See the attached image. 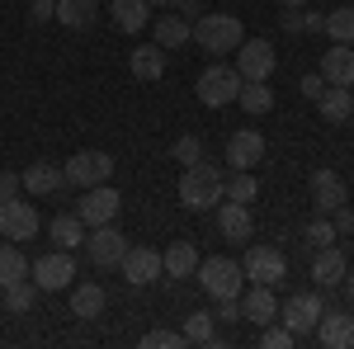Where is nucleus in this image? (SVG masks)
Listing matches in <instances>:
<instances>
[{"label": "nucleus", "mask_w": 354, "mask_h": 349, "mask_svg": "<svg viewBox=\"0 0 354 349\" xmlns=\"http://www.w3.org/2000/svg\"><path fill=\"white\" fill-rule=\"evenodd\" d=\"M180 203L189 208V213H208V208H218L222 203V170L218 165H185V175H180Z\"/></svg>", "instance_id": "1"}, {"label": "nucleus", "mask_w": 354, "mask_h": 349, "mask_svg": "<svg viewBox=\"0 0 354 349\" xmlns=\"http://www.w3.org/2000/svg\"><path fill=\"white\" fill-rule=\"evenodd\" d=\"M194 279H198V288L208 297H241V288H245V269H241V260H232V255H208V260H198Z\"/></svg>", "instance_id": "2"}, {"label": "nucleus", "mask_w": 354, "mask_h": 349, "mask_svg": "<svg viewBox=\"0 0 354 349\" xmlns=\"http://www.w3.org/2000/svg\"><path fill=\"white\" fill-rule=\"evenodd\" d=\"M241 38H245V28H241L236 15H198V19H194V43H198L203 53H213V57L236 53Z\"/></svg>", "instance_id": "3"}, {"label": "nucleus", "mask_w": 354, "mask_h": 349, "mask_svg": "<svg viewBox=\"0 0 354 349\" xmlns=\"http://www.w3.org/2000/svg\"><path fill=\"white\" fill-rule=\"evenodd\" d=\"M194 90H198V100H203L208 109H227L236 95H241V71H236V66H227V62H213V66L198 76Z\"/></svg>", "instance_id": "4"}, {"label": "nucleus", "mask_w": 354, "mask_h": 349, "mask_svg": "<svg viewBox=\"0 0 354 349\" xmlns=\"http://www.w3.org/2000/svg\"><path fill=\"white\" fill-rule=\"evenodd\" d=\"M322 312H326L322 293H293L288 302H279V326H288L293 340H307L322 321Z\"/></svg>", "instance_id": "5"}, {"label": "nucleus", "mask_w": 354, "mask_h": 349, "mask_svg": "<svg viewBox=\"0 0 354 349\" xmlns=\"http://www.w3.org/2000/svg\"><path fill=\"white\" fill-rule=\"evenodd\" d=\"M28 274H33L38 293H62L76 283V260H71V250H53V255H38L28 265Z\"/></svg>", "instance_id": "6"}, {"label": "nucleus", "mask_w": 354, "mask_h": 349, "mask_svg": "<svg viewBox=\"0 0 354 349\" xmlns=\"http://www.w3.org/2000/svg\"><path fill=\"white\" fill-rule=\"evenodd\" d=\"M62 170H66V185L95 189V185H109L113 180V156L109 151H76Z\"/></svg>", "instance_id": "7"}, {"label": "nucleus", "mask_w": 354, "mask_h": 349, "mask_svg": "<svg viewBox=\"0 0 354 349\" xmlns=\"http://www.w3.org/2000/svg\"><path fill=\"white\" fill-rule=\"evenodd\" d=\"M85 255H90V265H100V269H118V260L128 255V236H123L113 222L90 227V232H85Z\"/></svg>", "instance_id": "8"}, {"label": "nucleus", "mask_w": 354, "mask_h": 349, "mask_svg": "<svg viewBox=\"0 0 354 349\" xmlns=\"http://www.w3.org/2000/svg\"><path fill=\"white\" fill-rule=\"evenodd\" d=\"M0 236L5 241H33L38 236V208L24 203L19 194L0 203Z\"/></svg>", "instance_id": "9"}, {"label": "nucleus", "mask_w": 354, "mask_h": 349, "mask_svg": "<svg viewBox=\"0 0 354 349\" xmlns=\"http://www.w3.org/2000/svg\"><path fill=\"white\" fill-rule=\"evenodd\" d=\"M274 66H279V53H274L265 38H241V48H236V71H241V81H270Z\"/></svg>", "instance_id": "10"}, {"label": "nucleus", "mask_w": 354, "mask_h": 349, "mask_svg": "<svg viewBox=\"0 0 354 349\" xmlns=\"http://www.w3.org/2000/svg\"><path fill=\"white\" fill-rule=\"evenodd\" d=\"M118 208H123L118 189H113V185H95V189H85V194H81L76 217H81L85 227H104V222H113V217H118Z\"/></svg>", "instance_id": "11"}, {"label": "nucleus", "mask_w": 354, "mask_h": 349, "mask_svg": "<svg viewBox=\"0 0 354 349\" xmlns=\"http://www.w3.org/2000/svg\"><path fill=\"white\" fill-rule=\"evenodd\" d=\"M241 269H245V283H270L274 288V283L288 274V260H283V250H274V245H250Z\"/></svg>", "instance_id": "12"}, {"label": "nucleus", "mask_w": 354, "mask_h": 349, "mask_svg": "<svg viewBox=\"0 0 354 349\" xmlns=\"http://www.w3.org/2000/svg\"><path fill=\"white\" fill-rule=\"evenodd\" d=\"M123 269V279L133 283V288H147L151 279H161L165 265H161V250H151V245H128V255L118 260Z\"/></svg>", "instance_id": "13"}, {"label": "nucleus", "mask_w": 354, "mask_h": 349, "mask_svg": "<svg viewBox=\"0 0 354 349\" xmlns=\"http://www.w3.org/2000/svg\"><path fill=\"white\" fill-rule=\"evenodd\" d=\"M312 208L322 217H330L340 203H350V189H345V180L335 175V170H312Z\"/></svg>", "instance_id": "14"}, {"label": "nucleus", "mask_w": 354, "mask_h": 349, "mask_svg": "<svg viewBox=\"0 0 354 349\" xmlns=\"http://www.w3.org/2000/svg\"><path fill=\"white\" fill-rule=\"evenodd\" d=\"M326 349H354V312H340V307H326L322 321L312 330Z\"/></svg>", "instance_id": "15"}, {"label": "nucleus", "mask_w": 354, "mask_h": 349, "mask_svg": "<svg viewBox=\"0 0 354 349\" xmlns=\"http://www.w3.org/2000/svg\"><path fill=\"white\" fill-rule=\"evenodd\" d=\"M260 161H265V137L255 133V128H236V133L227 137V165L255 170Z\"/></svg>", "instance_id": "16"}, {"label": "nucleus", "mask_w": 354, "mask_h": 349, "mask_svg": "<svg viewBox=\"0 0 354 349\" xmlns=\"http://www.w3.org/2000/svg\"><path fill=\"white\" fill-rule=\"evenodd\" d=\"M345 274H350L345 250H340V245H322V250H317V260H312V279H317V288L335 293V288L345 283Z\"/></svg>", "instance_id": "17"}, {"label": "nucleus", "mask_w": 354, "mask_h": 349, "mask_svg": "<svg viewBox=\"0 0 354 349\" xmlns=\"http://www.w3.org/2000/svg\"><path fill=\"white\" fill-rule=\"evenodd\" d=\"M241 321H255V326L279 321V297L270 293V283H250V288H241Z\"/></svg>", "instance_id": "18"}, {"label": "nucleus", "mask_w": 354, "mask_h": 349, "mask_svg": "<svg viewBox=\"0 0 354 349\" xmlns=\"http://www.w3.org/2000/svg\"><path fill=\"white\" fill-rule=\"evenodd\" d=\"M218 232L227 241H250V232H255V217H250V203H218Z\"/></svg>", "instance_id": "19"}, {"label": "nucleus", "mask_w": 354, "mask_h": 349, "mask_svg": "<svg viewBox=\"0 0 354 349\" xmlns=\"http://www.w3.org/2000/svg\"><path fill=\"white\" fill-rule=\"evenodd\" d=\"M322 81L326 85H354V48L350 43H330L322 53Z\"/></svg>", "instance_id": "20"}, {"label": "nucleus", "mask_w": 354, "mask_h": 349, "mask_svg": "<svg viewBox=\"0 0 354 349\" xmlns=\"http://www.w3.org/2000/svg\"><path fill=\"white\" fill-rule=\"evenodd\" d=\"M19 185H24L28 194H38V198H43V194H62V189H66V170L53 165V161H38L19 175Z\"/></svg>", "instance_id": "21"}, {"label": "nucleus", "mask_w": 354, "mask_h": 349, "mask_svg": "<svg viewBox=\"0 0 354 349\" xmlns=\"http://www.w3.org/2000/svg\"><path fill=\"white\" fill-rule=\"evenodd\" d=\"M104 302H109V293L100 283H76L71 288V317L76 321H95V317H104Z\"/></svg>", "instance_id": "22"}, {"label": "nucleus", "mask_w": 354, "mask_h": 349, "mask_svg": "<svg viewBox=\"0 0 354 349\" xmlns=\"http://www.w3.org/2000/svg\"><path fill=\"white\" fill-rule=\"evenodd\" d=\"M128 66H133L137 81H161L165 76V48L161 43H142V48H133Z\"/></svg>", "instance_id": "23"}, {"label": "nucleus", "mask_w": 354, "mask_h": 349, "mask_svg": "<svg viewBox=\"0 0 354 349\" xmlns=\"http://www.w3.org/2000/svg\"><path fill=\"white\" fill-rule=\"evenodd\" d=\"M109 15H113V28H123V33H142L147 19H151V0H113Z\"/></svg>", "instance_id": "24"}, {"label": "nucleus", "mask_w": 354, "mask_h": 349, "mask_svg": "<svg viewBox=\"0 0 354 349\" xmlns=\"http://www.w3.org/2000/svg\"><path fill=\"white\" fill-rule=\"evenodd\" d=\"M151 38L161 43L165 53H175V48H185V43L194 38V24L185 19V15H161V19H156V28H151Z\"/></svg>", "instance_id": "25"}, {"label": "nucleus", "mask_w": 354, "mask_h": 349, "mask_svg": "<svg viewBox=\"0 0 354 349\" xmlns=\"http://www.w3.org/2000/svg\"><path fill=\"white\" fill-rule=\"evenodd\" d=\"M317 109H322V118H326V123H335V128H340V123L354 113L350 85H326V90H322V100H317Z\"/></svg>", "instance_id": "26"}, {"label": "nucleus", "mask_w": 354, "mask_h": 349, "mask_svg": "<svg viewBox=\"0 0 354 349\" xmlns=\"http://www.w3.org/2000/svg\"><path fill=\"white\" fill-rule=\"evenodd\" d=\"M57 24L66 28H90L95 19H100V0H57Z\"/></svg>", "instance_id": "27"}, {"label": "nucleus", "mask_w": 354, "mask_h": 349, "mask_svg": "<svg viewBox=\"0 0 354 349\" xmlns=\"http://www.w3.org/2000/svg\"><path fill=\"white\" fill-rule=\"evenodd\" d=\"M161 265L170 279H194V269H198V250L194 241H170V250L161 255Z\"/></svg>", "instance_id": "28"}, {"label": "nucleus", "mask_w": 354, "mask_h": 349, "mask_svg": "<svg viewBox=\"0 0 354 349\" xmlns=\"http://www.w3.org/2000/svg\"><path fill=\"white\" fill-rule=\"evenodd\" d=\"M180 335H185V345H222V335H218V317H213V312H189Z\"/></svg>", "instance_id": "29"}, {"label": "nucleus", "mask_w": 354, "mask_h": 349, "mask_svg": "<svg viewBox=\"0 0 354 349\" xmlns=\"http://www.w3.org/2000/svg\"><path fill=\"white\" fill-rule=\"evenodd\" d=\"M85 227L76 213H62V217H53V227H48V236L57 241V250H76V245H85Z\"/></svg>", "instance_id": "30"}, {"label": "nucleus", "mask_w": 354, "mask_h": 349, "mask_svg": "<svg viewBox=\"0 0 354 349\" xmlns=\"http://www.w3.org/2000/svg\"><path fill=\"white\" fill-rule=\"evenodd\" d=\"M0 293H5V312H10V317H24L28 307L38 302V283H33V279H15V283H5Z\"/></svg>", "instance_id": "31"}, {"label": "nucleus", "mask_w": 354, "mask_h": 349, "mask_svg": "<svg viewBox=\"0 0 354 349\" xmlns=\"http://www.w3.org/2000/svg\"><path fill=\"white\" fill-rule=\"evenodd\" d=\"M236 104L245 109V113H270L274 109V90H270V81H241V95H236Z\"/></svg>", "instance_id": "32"}, {"label": "nucleus", "mask_w": 354, "mask_h": 349, "mask_svg": "<svg viewBox=\"0 0 354 349\" xmlns=\"http://www.w3.org/2000/svg\"><path fill=\"white\" fill-rule=\"evenodd\" d=\"M322 33H330V43H350L354 48V5H335L326 15Z\"/></svg>", "instance_id": "33"}, {"label": "nucleus", "mask_w": 354, "mask_h": 349, "mask_svg": "<svg viewBox=\"0 0 354 349\" xmlns=\"http://www.w3.org/2000/svg\"><path fill=\"white\" fill-rule=\"evenodd\" d=\"M255 194H260V180L250 170H236L232 180H222V198H232V203H255Z\"/></svg>", "instance_id": "34"}, {"label": "nucleus", "mask_w": 354, "mask_h": 349, "mask_svg": "<svg viewBox=\"0 0 354 349\" xmlns=\"http://www.w3.org/2000/svg\"><path fill=\"white\" fill-rule=\"evenodd\" d=\"M15 279H28V260H24V250L10 241V245H0V288L15 283Z\"/></svg>", "instance_id": "35"}, {"label": "nucleus", "mask_w": 354, "mask_h": 349, "mask_svg": "<svg viewBox=\"0 0 354 349\" xmlns=\"http://www.w3.org/2000/svg\"><path fill=\"white\" fill-rule=\"evenodd\" d=\"M302 241L312 245V250H322V245H335V241H340V232L330 227V217H312V222L302 227Z\"/></svg>", "instance_id": "36"}, {"label": "nucleus", "mask_w": 354, "mask_h": 349, "mask_svg": "<svg viewBox=\"0 0 354 349\" xmlns=\"http://www.w3.org/2000/svg\"><path fill=\"white\" fill-rule=\"evenodd\" d=\"M322 24H326V15H307V5H298V10L283 15V28H288V33H322Z\"/></svg>", "instance_id": "37"}, {"label": "nucleus", "mask_w": 354, "mask_h": 349, "mask_svg": "<svg viewBox=\"0 0 354 349\" xmlns=\"http://www.w3.org/2000/svg\"><path fill=\"white\" fill-rule=\"evenodd\" d=\"M293 345H298V340H293L288 326H279V321L260 326V349H293Z\"/></svg>", "instance_id": "38"}, {"label": "nucleus", "mask_w": 354, "mask_h": 349, "mask_svg": "<svg viewBox=\"0 0 354 349\" xmlns=\"http://www.w3.org/2000/svg\"><path fill=\"white\" fill-rule=\"evenodd\" d=\"M170 156H175L180 165H198V161H203V142H198L194 133H185L175 147H170Z\"/></svg>", "instance_id": "39"}, {"label": "nucleus", "mask_w": 354, "mask_h": 349, "mask_svg": "<svg viewBox=\"0 0 354 349\" xmlns=\"http://www.w3.org/2000/svg\"><path fill=\"white\" fill-rule=\"evenodd\" d=\"M142 345H147V349H180V345H185V335L156 326V330H147V335H142Z\"/></svg>", "instance_id": "40"}, {"label": "nucleus", "mask_w": 354, "mask_h": 349, "mask_svg": "<svg viewBox=\"0 0 354 349\" xmlns=\"http://www.w3.org/2000/svg\"><path fill=\"white\" fill-rule=\"evenodd\" d=\"M57 15V0H28V24H48Z\"/></svg>", "instance_id": "41"}, {"label": "nucleus", "mask_w": 354, "mask_h": 349, "mask_svg": "<svg viewBox=\"0 0 354 349\" xmlns=\"http://www.w3.org/2000/svg\"><path fill=\"white\" fill-rule=\"evenodd\" d=\"M213 317H218V321H241V297H218V312H213Z\"/></svg>", "instance_id": "42"}, {"label": "nucleus", "mask_w": 354, "mask_h": 349, "mask_svg": "<svg viewBox=\"0 0 354 349\" xmlns=\"http://www.w3.org/2000/svg\"><path fill=\"white\" fill-rule=\"evenodd\" d=\"M298 90H302V100H312V104H317V100H322V90H326L322 71H317V76H302V81H298Z\"/></svg>", "instance_id": "43"}, {"label": "nucleus", "mask_w": 354, "mask_h": 349, "mask_svg": "<svg viewBox=\"0 0 354 349\" xmlns=\"http://www.w3.org/2000/svg\"><path fill=\"white\" fill-rule=\"evenodd\" d=\"M330 227H335V232H354V208L350 203H340V208L330 213Z\"/></svg>", "instance_id": "44"}, {"label": "nucleus", "mask_w": 354, "mask_h": 349, "mask_svg": "<svg viewBox=\"0 0 354 349\" xmlns=\"http://www.w3.org/2000/svg\"><path fill=\"white\" fill-rule=\"evenodd\" d=\"M19 175H0V203H5V198H15V194H19Z\"/></svg>", "instance_id": "45"}, {"label": "nucleus", "mask_w": 354, "mask_h": 349, "mask_svg": "<svg viewBox=\"0 0 354 349\" xmlns=\"http://www.w3.org/2000/svg\"><path fill=\"white\" fill-rule=\"evenodd\" d=\"M340 288H345V302H350V312H354V269L345 274V283H340Z\"/></svg>", "instance_id": "46"}, {"label": "nucleus", "mask_w": 354, "mask_h": 349, "mask_svg": "<svg viewBox=\"0 0 354 349\" xmlns=\"http://www.w3.org/2000/svg\"><path fill=\"white\" fill-rule=\"evenodd\" d=\"M180 5H189V0H151V10H180Z\"/></svg>", "instance_id": "47"}, {"label": "nucleus", "mask_w": 354, "mask_h": 349, "mask_svg": "<svg viewBox=\"0 0 354 349\" xmlns=\"http://www.w3.org/2000/svg\"><path fill=\"white\" fill-rule=\"evenodd\" d=\"M279 5H283V10H298V5H307V0H279Z\"/></svg>", "instance_id": "48"}, {"label": "nucleus", "mask_w": 354, "mask_h": 349, "mask_svg": "<svg viewBox=\"0 0 354 349\" xmlns=\"http://www.w3.org/2000/svg\"><path fill=\"white\" fill-rule=\"evenodd\" d=\"M350 95H354V85H350Z\"/></svg>", "instance_id": "49"}]
</instances>
